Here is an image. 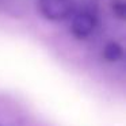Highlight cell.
Instances as JSON below:
<instances>
[{"label":"cell","instance_id":"cell-1","mask_svg":"<svg viewBox=\"0 0 126 126\" xmlns=\"http://www.w3.org/2000/svg\"><path fill=\"white\" fill-rule=\"evenodd\" d=\"M38 10L45 19L61 22L75 12V0H38Z\"/></svg>","mask_w":126,"mask_h":126},{"label":"cell","instance_id":"cell-2","mask_svg":"<svg viewBox=\"0 0 126 126\" xmlns=\"http://www.w3.org/2000/svg\"><path fill=\"white\" fill-rule=\"evenodd\" d=\"M96 16L92 12L87 11H79L73 15L71 22V33L73 34L76 38H87L94 33L96 27Z\"/></svg>","mask_w":126,"mask_h":126},{"label":"cell","instance_id":"cell-3","mask_svg":"<svg viewBox=\"0 0 126 126\" xmlns=\"http://www.w3.org/2000/svg\"><path fill=\"white\" fill-rule=\"evenodd\" d=\"M123 56V49L119 44L117 42H109L106 46L103 47V57L106 58L107 61H118L121 60Z\"/></svg>","mask_w":126,"mask_h":126},{"label":"cell","instance_id":"cell-4","mask_svg":"<svg viewBox=\"0 0 126 126\" xmlns=\"http://www.w3.org/2000/svg\"><path fill=\"white\" fill-rule=\"evenodd\" d=\"M114 12H117L119 18H123V15H125V4H123V1H119V4H114Z\"/></svg>","mask_w":126,"mask_h":126}]
</instances>
